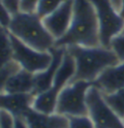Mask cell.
<instances>
[{
    "label": "cell",
    "instance_id": "d6986e66",
    "mask_svg": "<svg viewBox=\"0 0 124 128\" xmlns=\"http://www.w3.org/2000/svg\"><path fill=\"white\" fill-rule=\"evenodd\" d=\"M20 68V67L14 60L7 65H5L4 67L0 68V93L4 92V89H5L9 78L15 72H16Z\"/></svg>",
    "mask_w": 124,
    "mask_h": 128
},
{
    "label": "cell",
    "instance_id": "cb8c5ba5",
    "mask_svg": "<svg viewBox=\"0 0 124 128\" xmlns=\"http://www.w3.org/2000/svg\"><path fill=\"white\" fill-rule=\"evenodd\" d=\"M11 18H12V15L8 12V10L4 6L2 0H0V24L5 27H8L10 20H11Z\"/></svg>",
    "mask_w": 124,
    "mask_h": 128
},
{
    "label": "cell",
    "instance_id": "ac0fdd59",
    "mask_svg": "<svg viewBox=\"0 0 124 128\" xmlns=\"http://www.w3.org/2000/svg\"><path fill=\"white\" fill-rule=\"evenodd\" d=\"M67 1L68 0H40L35 13L41 18H44L45 16L52 14Z\"/></svg>",
    "mask_w": 124,
    "mask_h": 128
},
{
    "label": "cell",
    "instance_id": "ffe728a7",
    "mask_svg": "<svg viewBox=\"0 0 124 128\" xmlns=\"http://www.w3.org/2000/svg\"><path fill=\"white\" fill-rule=\"evenodd\" d=\"M68 128H95V125L88 116L68 118Z\"/></svg>",
    "mask_w": 124,
    "mask_h": 128
},
{
    "label": "cell",
    "instance_id": "e0dca14e",
    "mask_svg": "<svg viewBox=\"0 0 124 128\" xmlns=\"http://www.w3.org/2000/svg\"><path fill=\"white\" fill-rule=\"evenodd\" d=\"M103 93V92H102ZM104 98L116 114L124 121V88L112 93L104 94Z\"/></svg>",
    "mask_w": 124,
    "mask_h": 128
},
{
    "label": "cell",
    "instance_id": "8fae6325",
    "mask_svg": "<svg viewBox=\"0 0 124 128\" xmlns=\"http://www.w3.org/2000/svg\"><path fill=\"white\" fill-rule=\"evenodd\" d=\"M22 118L25 121L27 128H68L69 120L57 112L44 114L29 109Z\"/></svg>",
    "mask_w": 124,
    "mask_h": 128
},
{
    "label": "cell",
    "instance_id": "7c38bea8",
    "mask_svg": "<svg viewBox=\"0 0 124 128\" xmlns=\"http://www.w3.org/2000/svg\"><path fill=\"white\" fill-rule=\"evenodd\" d=\"M64 48H56L50 50L52 54V61L50 64V66L46 68V70L42 71L37 74H34L35 77V86H34V92L33 95L38 94L40 92L46 91L48 88H52V82H54V76L56 74V71L61 63L63 56L65 54Z\"/></svg>",
    "mask_w": 124,
    "mask_h": 128
},
{
    "label": "cell",
    "instance_id": "3957f363",
    "mask_svg": "<svg viewBox=\"0 0 124 128\" xmlns=\"http://www.w3.org/2000/svg\"><path fill=\"white\" fill-rule=\"evenodd\" d=\"M7 28L14 37L37 50L50 52L55 46V39L36 13L18 12L12 16Z\"/></svg>",
    "mask_w": 124,
    "mask_h": 128
},
{
    "label": "cell",
    "instance_id": "83f0119b",
    "mask_svg": "<svg viewBox=\"0 0 124 128\" xmlns=\"http://www.w3.org/2000/svg\"><path fill=\"white\" fill-rule=\"evenodd\" d=\"M112 1V3L114 4V6L116 8L117 11H119V8H120V1L121 0H110Z\"/></svg>",
    "mask_w": 124,
    "mask_h": 128
},
{
    "label": "cell",
    "instance_id": "7402d4cb",
    "mask_svg": "<svg viewBox=\"0 0 124 128\" xmlns=\"http://www.w3.org/2000/svg\"><path fill=\"white\" fill-rule=\"evenodd\" d=\"M39 1L40 0H20V12L35 13Z\"/></svg>",
    "mask_w": 124,
    "mask_h": 128
},
{
    "label": "cell",
    "instance_id": "d4e9b609",
    "mask_svg": "<svg viewBox=\"0 0 124 128\" xmlns=\"http://www.w3.org/2000/svg\"><path fill=\"white\" fill-rule=\"evenodd\" d=\"M4 6L6 7L8 12L13 16L20 12V0H2Z\"/></svg>",
    "mask_w": 124,
    "mask_h": 128
},
{
    "label": "cell",
    "instance_id": "9c48e42d",
    "mask_svg": "<svg viewBox=\"0 0 124 128\" xmlns=\"http://www.w3.org/2000/svg\"><path fill=\"white\" fill-rule=\"evenodd\" d=\"M104 94L124 88V60L107 68L92 84Z\"/></svg>",
    "mask_w": 124,
    "mask_h": 128
},
{
    "label": "cell",
    "instance_id": "7a4b0ae2",
    "mask_svg": "<svg viewBox=\"0 0 124 128\" xmlns=\"http://www.w3.org/2000/svg\"><path fill=\"white\" fill-rule=\"evenodd\" d=\"M66 50L73 56L76 64V74L72 80H85L93 84L107 68L120 61L112 48L103 46H71L66 48Z\"/></svg>",
    "mask_w": 124,
    "mask_h": 128
},
{
    "label": "cell",
    "instance_id": "44dd1931",
    "mask_svg": "<svg viewBox=\"0 0 124 128\" xmlns=\"http://www.w3.org/2000/svg\"><path fill=\"white\" fill-rule=\"evenodd\" d=\"M110 48H112L120 61L124 60V30L120 34L116 36L110 43Z\"/></svg>",
    "mask_w": 124,
    "mask_h": 128
},
{
    "label": "cell",
    "instance_id": "484cf974",
    "mask_svg": "<svg viewBox=\"0 0 124 128\" xmlns=\"http://www.w3.org/2000/svg\"><path fill=\"white\" fill-rule=\"evenodd\" d=\"M14 128H27L25 121L22 118H14Z\"/></svg>",
    "mask_w": 124,
    "mask_h": 128
},
{
    "label": "cell",
    "instance_id": "8992f818",
    "mask_svg": "<svg viewBox=\"0 0 124 128\" xmlns=\"http://www.w3.org/2000/svg\"><path fill=\"white\" fill-rule=\"evenodd\" d=\"M87 116L95 128H124V121L107 103L99 88L91 86L86 95Z\"/></svg>",
    "mask_w": 124,
    "mask_h": 128
},
{
    "label": "cell",
    "instance_id": "4fadbf2b",
    "mask_svg": "<svg viewBox=\"0 0 124 128\" xmlns=\"http://www.w3.org/2000/svg\"><path fill=\"white\" fill-rule=\"evenodd\" d=\"M75 74H76L75 60H74L73 56L65 50V54L63 56L61 63L59 65V67L56 71V74L54 76L52 86L48 89L52 92H54V94L58 95L62 89L74 79Z\"/></svg>",
    "mask_w": 124,
    "mask_h": 128
},
{
    "label": "cell",
    "instance_id": "5b68a950",
    "mask_svg": "<svg viewBox=\"0 0 124 128\" xmlns=\"http://www.w3.org/2000/svg\"><path fill=\"white\" fill-rule=\"evenodd\" d=\"M95 9L101 46L110 48V43L124 30V18L110 0H89Z\"/></svg>",
    "mask_w": 124,
    "mask_h": 128
},
{
    "label": "cell",
    "instance_id": "52a82bcc",
    "mask_svg": "<svg viewBox=\"0 0 124 128\" xmlns=\"http://www.w3.org/2000/svg\"><path fill=\"white\" fill-rule=\"evenodd\" d=\"M11 34V33H10ZM13 45V60L22 69L37 74L50 66L52 61V52H41L23 44L11 34Z\"/></svg>",
    "mask_w": 124,
    "mask_h": 128
},
{
    "label": "cell",
    "instance_id": "603a6c76",
    "mask_svg": "<svg viewBox=\"0 0 124 128\" xmlns=\"http://www.w3.org/2000/svg\"><path fill=\"white\" fill-rule=\"evenodd\" d=\"M14 116L0 110V128H14Z\"/></svg>",
    "mask_w": 124,
    "mask_h": 128
},
{
    "label": "cell",
    "instance_id": "9a60e30c",
    "mask_svg": "<svg viewBox=\"0 0 124 128\" xmlns=\"http://www.w3.org/2000/svg\"><path fill=\"white\" fill-rule=\"evenodd\" d=\"M58 95L54 94L50 89L46 91L35 94L33 97L32 108L35 111L44 114H54L56 112V104H57Z\"/></svg>",
    "mask_w": 124,
    "mask_h": 128
},
{
    "label": "cell",
    "instance_id": "5bb4252c",
    "mask_svg": "<svg viewBox=\"0 0 124 128\" xmlns=\"http://www.w3.org/2000/svg\"><path fill=\"white\" fill-rule=\"evenodd\" d=\"M34 74L20 68L8 80L4 92L7 93H32L34 92Z\"/></svg>",
    "mask_w": 124,
    "mask_h": 128
},
{
    "label": "cell",
    "instance_id": "4316f807",
    "mask_svg": "<svg viewBox=\"0 0 124 128\" xmlns=\"http://www.w3.org/2000/svg\"><path fill=\"white\" fill-rule=\"evenodd\" d=\"M119 14H120V16H122L124 18V0H121L120 1V8H119Z\"/></svg>",
    "mask_w": 124,
    "mask_h": 128
},
{
    "label": "cell",
    "instance_id": "6da1fadb",
    "mask_svg": "<svg viewBox=\"0 0 124 128\" xmlns=\"http://www.w3.org/2000/svg\"><path fill=\"white\" fill-rule=\"evenodd\" d=\"M101 46L97 15L89 0H74L73 18L67 33L55 41L56 48Z\"/></svg>",
    "mask_w": 124,
    "mask_h": 128
},
{
    "label": "cell",
    "instance_id": "30bf717a",
    "mask_svg": "<svg viewBox=\"0 0 124 128\" xmlns=\"http://www.w3.org/2000/svg\"><path fill=\"white\" fill-rule=\"evenodd\" d=\"M33 97L32 93H0V110L14 118H22L32 108Z\"/></svg>",
    "mask_w": 124,
    "mask_h": 128
},
{
    "label": "cell",
    "instance_id": "ba28073f",
    "mask_svg": "<svg viewBox=\"0 0 124 128\" xmlns=\"http://www.w3.org/2000/svg\"><path fill=\"white\" fill-rule=\"evenodd\" d=\"M74 0H68L54 12L43 18L44 25L55 41L62 38L68 31L73 18Z\"/></svg>",
    "mask_w": 124,
    "mask_h": 128
},
{
    "label": "cell",
    "instance_id": "2e32d148",
    "mask_svg": "<svg viewBox=\"0 0 124 128\" xmlns=\"http://www.w3.org/2000/svg\"><path fill=\"white\" fill-rule=\"evenodd\" d=\"M13 61V45L7 27L0 24V68Z\"/></svg>",
    "mask_w": 124,
    "mask_h": 128
},
{
    "label": "cell",
    "instance_id": "277c9868",
    "mask_svg": "<svg viewBox=\"0 0 124 128\" xmlns=\"http://www.w3.org/2000/svg\"><path fill=\"white\" fill-rule=\"evenodd\" d=\"M92 86L85 80H71L59 92L56 112L64 116H87V91Z\"/></svg>",
    "mask_w": 124,
    "mask_h": 128
}]
</instances>
